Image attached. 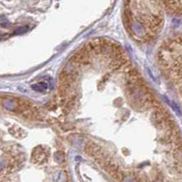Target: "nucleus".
<instances>
[{
    "label": "nucleus",
    "instance_id": "nucleus-2",
    "mask_svg": "<svg viewBox=\"0 0 182 182\" xmlns=\"http://www.w3.org/2000/svg\"><path fill=\"white\" fill-rule=\"evenodd\" d=\"M32 88H33V89H36V91H43V90H46V88H47V84L44 83H38V84H36V85H33Z\"/></svg>",
    "mask_w": 182,
    "mask_h": 182
},
{
    "label": "nucleus",
    "instance_id": "nucleus-1",
    "mask_svg": "<svg viewBox=\"0 0 182 182\" xmlns=\"http://www.w3.org/2000/svg\"><path fill=\"white\" fill-rule=\"evenodd\" d=\"M164 2L168 8L172 10L180 9V0H164Z\"/></svg>",
    "mask_w": 182,
    "mask_h": 182
}]
</instances>
